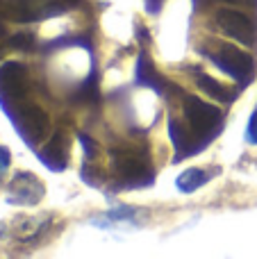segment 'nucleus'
Instances as JSON below:
<instances>
[{
  "label": "nucleus",
  "instance_id": "f257e3e1",
  "mask_svg": "<svg viewBox=\"0 0 257 259\" xmlns=\"http://www.w3.org/2000/svg\"><path fill=\"white\" fill-rule=\"evenodd\" d=\"M212 59L217 62V66H221V71H226L230 77L239 80L241 84H248L253 77L255 62L248 53L237 50L235 46H221L217 53L212 55Z\"/></svg>",
  "mask_w": 257,
  "mask_h": 259
},
{
  "label": "nucleus",
  "instance_id": "f03ea898",
  "mask_svg": "<svg viewBox=\"0 0 257 259\" xmlns=\"http://www.w3.org/2000/svg\"><path fill=\"white\" fill-rule=\"evenodd\" d=\"M185 114H187V121L191 123L196 134L212 137V134L221 127V109L214 107V105L200 103L198 98H187Z\"/></svg>",
  "mask_w": 257,
  "mask_h": 259
},
{
  "label": "nucleus",
  "instance_id": "7ed1b4c3",
  "mask_svg": "<svg viewBox=\"0 0 257 259\" xmlns=\"http://www.w3.org/2000/svg\"><path fill=\"white\" fill-rule=\"evenodd\" d=\"M217 23L228 36L237 39L244 46H253L255 44V27L250 23L248 16H244L241 12H235V9H221L217 14Z\"/></svg>",
  "mask_w": 257,
  "mask_h": 259
},
{
  "label": "nucleus",
  "instance_id": "20e7f679",
  "mask_svg": "<svg viewBox=\"0 0 257 259\" xmlns=\"http://www.w3.org/2000/svg\"><path fill=\"white\" fill-rule=\"evenodd\" d=\"M14 123H16V130L25 137L27 143L41 141L46 137V132H48V116L36 105L21 107V112L14 116Z\"/></svg>",
  "mask_w": 257,
  "mask_h": 259
},
{
  "label": "nucleus",
  "instance_id": "39448f33",
  "mask_svg": "<svg viewBox=\"0 0 257 259\" xmlns=\"http://www.w3.org/2000/svg\"><path fill=\"white\" fill-rule=\"evenodd\" d=\"M25 94V66L16 62H9L0 68V96L5 103L16 100Z\"/></svg>",
  "mask_w": 257,
  "mask_h": 259
},
{
  "label": "nucleus",
  "instance_id": "423d86ee",
  "mask_svg": "<svg viewBox=\"0 0 257 259\" xmlns=\"http://www.w3.org/2000/svg\"><path fill=\"white\" fill-rule=\"evenodd\" d=\"M9 191L16 193V196H12V202H18V205H34V202H39L41 196H44L41 182L36 178H32L30 173H18L16 178H14Z\"/></svg>",
  "mask_w": 257,
  "mask_h": 259
},
{
  "label": "nucleus",
  "instance_id": "0eeeda50",
  "mask_svg": "<svg viewBox=\"0 0 257 259\" xmlns=\"http://www.w3.org/2000/svg\"><path fill=\"white\" fill-rule=\"evenodd\" d=\"M66 155H68V141L64 137H57L41 152V161L53 170H62L66 166Z\"/></svg>",
  "mask_w": 257,
  "mask_h": 259
},
{
  "label": "nucleus",
  "instance_id": "6e6552de",
  "mask_svg": "<svg viewBox=\"0 0 257 259\" xmlns=\"http://www.w3.org/2000/svg\"><path fill=\"white\" fill-rule=\"evenodd\" d=\"M212 173H217V170H207V168H189L185 170V173L178 178V189H180L182 193H194L196 189H200L205 182H209L212 180Z\"/></svg>",
  "mask_w": 257,
  "mask_h": 259
},
{
  "label": "nucleus",
  "instance_id": "1a4fd4ad",
  "mask_svg": "<svg viewBox=\"0 0 257 259\" xmlns=\"http://www.w3.org/2000/svg\"><path fill=\"white\" fill-rule=\"evenodd\" d=\"M137 82L144 87H153L155 91H162V77L157 75V71H155L153 62H150V57L146 53H141L139 57V64H137Z\"/></svg>",
  "mask_w": 257,
  "mask_h": 259
},
{
  "label": "nucleus",
  "instance_id": "9d476101",
  "mask_svg": "<svg viewBox=\"0 0 257 259\" xmlns=\"http://www.w3.org/2000/svg\"><path fill=\"white\" fill-rule=\"evenodd\" d=\"M114 164H116L118 173L125 175V178H139V175L146 173V164L141 157L137 155H130V152H116V157H114Z\"/></svg>",
  "mask_w": 257,
  "mask_h": 259
},
{
  "label": "nucleus",
  "instance_id": "9b49d317",
  "mask_svg": "<svg viewBox=\"0 0 257 259\" xmlns=\"http://www.w3.org/2000/svg\"><path fill=\"white\" fill-rule=\"evenodd\" d=\"M196 82H198V87L209 96V98L219 100V103H230V100L235 98V91L226 89L223 84H219L217 80H212V77L205 75V73H200V75L196 77Z\"/></svg>",
  "mask_w": 257,
  "mask_h": 259
},
{
  "label": "nucleus",
  "instance_id": "f8f14e48",
  "mask_svg": "<svg viewBox=\"0 0 257 259\" xmlns=\"http://www.w3.org/2000/svg\"><path fill=\"white\" fill-rule=\"evenodd\" d=\"M9 46H12V48H21V50H30L32 46H34V36L27 34V32H21V34L9 39Z\"/></svg>",
  "mask_w": 257,
  "mask_h": 259
},
{
  "label": "nucleus",
  "instance_id": "ddd939ff",
  "mask_svg": "<svg viewBox=\"0 0 257 259\" xmlns=\"http://www.w3.org/2000/svg\"><path fill=\"white\" fill-rule=\"evenodd\" d=\"M246 137H248L250 143H257V112L250 116V123H248V130H246Z\"/></svg>",
  "mask_w": 257,
  "mask_h": 259
},
{
  "label": "nucleus",
  "instance_id": "4468645a",
  "mask_svg": "<svg viewBox=\"0 0 257 259\" xmlns=\"http://www.w3.org/2000/svg\"><path fill=\"white\" fill-rule=\"evenodd\" d=\"M7 166H9V150L0 146V175L7 170Z\"/></svg>",
  "mask_w": 257,
  "mask_h": 259
}]
</instances>
